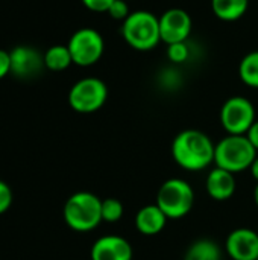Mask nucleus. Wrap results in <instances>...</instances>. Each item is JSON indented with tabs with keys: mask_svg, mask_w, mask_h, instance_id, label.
<instances>
[{
	"mask_svg": "<svg viewBox=\"0 0 258 260\" xmlns=\"http://www.w3.org/2000/svg\"><path fill=\"white\" fill-rule=\"evenodd\" d=\"M255 120V108L252 102L243 96L227 99L220 108V123L228 134L245 136Z\"/></svg>",
	"mask_w": 258,
	"mask_h": 260,
	"instance_id": "6e6552de",
	"label": "nucleus"
},
{
	"mask_svg": "<svg viewBox=\"0 0 258 260\" xmlns=\"http://www.w3.org/2000/svg\"><path fill=\"white\" fill-rule=\"evenodd\" d=\"M167 58L170 62L173 64H182L189 59L190 56V49L186 43H176V44H170L167 46Z\"/></svg>",
	"mask_w": 258,
	"mask_h": 260,
	"instance_id": "aec40b11",
	"label": "nucleus"
},
{
	"mask_svg": "<svg viewBox=\"0 0 258 260\" xmlns=\"http://www.w3.org/2000/svg\"><path fill=\"white\" fill-rule=\"evenodd\" d=\"M155 204L169 219H181L195 206V190L182 178H169L160 186Z\"/></svg>",
	"mask_w": 258,
	"mask_h": 260,
	"instance_id": "39448f33",
	"label": "nucleus"
},
{
	"mask_svg": "<svg viewBox=\"0 0 258 260\" xmlns=\"http://www.w3.org/2000/svg\"><path fill=\"white\" fill-rule=\"evenodd\" d=\"M249 172H251V177H252V178H254V180L258 183V155H257V158L254 160V163L251 165Z\"/></svg>",
	"mask_w": 258,
	"mask_h": 260,
	"instance_id": "a878e982",
	"label": "nucleus"
},
{
	"mask_svg": "<svg viewBox=\"0 0 258 260\" xmlns=\"http://www.w3.org/2000/svg\"><path fill=\"white\" fill-rule=\"evenodd\" d=\"M123 203L117 198H105L102 200V221L103 222H119L123 218Z\"/></svg>",
	"mask_w": 258,
	"mask_h": 260,
	"instance_id": "6ab92c4d",
	"label": "nucleus"
},
{
	"mask_svg": "<svg viewBox=\"0 0 258 260\" xmlns=\"http://www.w3.org/2000/svg\"><path fill=\"white\" fill-rule=\"evenodd\" d=\"M73 64L70 50L67 46L55 44L44 52V67L52 72H62Z\"/></svg>",
	"mask_w": 258,
	"mask_h": 260,
	"instance_id": "f3484780",
	"label": "nucleus"
},
{
	"mask_svg": "<svg viewBox=\"0 0 258 260\" xmlns=\"http://www.w3.org/2000/svg\"><path fill=\"white\" fill-rule=\"evenodd\" d=\"M122 37L135 50L148 52L155 49L161 41L160 17L146 9L131 12L122 23Z\"/></svg>",
	"mask_w": 258,
	"mask_h": 260,
	"instance_id": "7ed1b4c3",
	"label": "nucleus"
},
{
	"mask_svg": "<svg viewBox=\"0 0 258 260\" xmlns=\"http://www.w3.org/2000/svg\"><path fill=\"white\" fill-rule=\"evenodd\" d=\"M8 73H11V56L8 50L0 49V79Z\"/></svg>",
	"mask_w": 258,
	"mask_h": 260,
	"instance_id": "b1692460",
	"label": "nucleus"
},
{
	"mask_svg": "<svg viewBox=\"0 0 258 260\" xmlns=\"http://www.w3.org/2000/svg\"><path fill=\"white\" fill-rule=\"evenodd\" d=\"M254 203H255V206L258 207V183L257 186H255V189H254Z\"/></svg>",
	"mask_w": 258,
	"mask_h": 260,
	"instance_id": "bb28decb",
	"label": "nucleus"
},
{
	"mask_svg": "<svg viewBox=\"0 0 258 260\" xmlns=\"http://www.w3.org/2000/svg\"><path fill=\"white\" fill-rule=\"evenodd\" d=\"M108 14H109V17L114 18V20L125 21L131 12H129V6H128L126 0H114L113 5H111L109 9H108Z\"/></svg>",
	"mask_w": 258,
	"mask_h": 260,
	"instance_id": "412c9836",
	"label": "nucleus"
},
{
	"mask_svg": "<svg viewBox=\"0 0 258 260\" xmlns=\"http://www.w3.org/2000/svg\"><path fill=\"white\" fill-rule=\"evenodd\" d=\"M236 187H237V183H236L234 174L222 168L216 166L207 175L205 189L210 198H213L214 201H228L236 193Z\"/></svg>",
	"mask_w": 258,
	"mask_h": 260,
	"instance_id": "ddd939ff",
	"label": "nucleus"
},
{
	"mask_svg": "<svg viewBox=\"0 0 258 260\" xmlns=\"http://www.w3.org/2000/svg\"><path fill=\"white\" fill-rule=\"evenodd\" d=\"M91 260H132L131 244L119 235H105L94 241L90 251Z\"/></svg>",
	"mask_w": 258,
	"mask_h": 260,
	"instance_id": "f8f14e48",
	"label": "nucleus"
},
{
	"mask_svg": "<svg viewBox=\"0 0 258 260\" xmlns=\"http://www.w3.org/2000/svg\"><path fill=\"white\" fill-rule=\"evenodd\" d=\"M249 0H211V9L219 20L236 21L248 11Z\"/></svg>",
	"mask_w": 258,
	"mask_h": 260,
	"instance_id": "2eb2a0df",
	"label": "nucleus"
},
{
	"mask_svg": "<svg viewBox=\"0 0 258 260\" xmlns=\"http://www.w3.org/2000/svg\"><path fill=\"white\" fill-rule=\"evenodd\" d=\"M246 137L249 139V142L252 143V146L258 151V119L252 123V126L249 128V131L246 133Z\"/></svg>",
	"mask_w": 258,
	"mask_h": 260,
	"instance_id": "393cba45",
	"label": "nucleus"
},
{
	"mask_svg": "<svg viewBox=\"0 0 258 260\" xmlns=\"http://www.w3.org/2000/svg\"><path fill=\"white\" fill-rule=\"evenodd\" d=\"M225 251L233 260H257L258 232L246 227L233 230L227 236Z\"/></svg>",
	"mask_w": 258,
	"mask_h": 260,
	"instance_id": "9d476101",
	"label": "nucleus"
},
{
	"mask_svg": "<svg viewBox=\"0 0 258 260\" xmlns=\"http://www.w3.org/2000/svg\"><path fill=\"white\" fill-rule=\"evenodd\" d=\"M84 6L93 12H108L114 0H81Z\"/></svg>",
	"mask_w": 258,
	"mask_h": 260,
	"instance_id": "5701e85b",
	"label": "nucleus"
},
{
	"mask_svg": "<svg viewBox=\"0 0 258 260\" xmlns=\"http://www.w3.org/2000/svg\"><path fill=\"white\" fill-rule=\"evenodd\" d=\"M211 137L199 129H184L172 142V157L175 163L189 172H199L214 163Z\"/></svg>",
	"mask_w": 258,
	"mask_h": 260,
	"instance_id": "f257e3e1",
	"label": "nucleus"
},
{
	"mask_svg": "<svg viewBox=\"0 0 258 260\" xmlns=\"http://www.w3.org/2000/svg\"><path fill=\"white\" fill-rule=\"evenodd\" d=\"M184 260H222V248L213 239H198L186 251Z\"/></svg>",
	"mask_w": 258,
	"mask_h": 260,
	"instance_id": "dca6fc26",
	"label": "nucleus"
},
{
	"mask_svg": "<svg viewBox=\"0 0 258 260\" xmlns=\"http://www.w3.org/2000/svg\"><path fill=\"white\" fill-rule=\"evenodd\" d=\"M73 64L81 67H90L103 55L105 50V41L99 30L93 27H82L78 29L68 40L67 44Z\"/></svg>",
	"mask_w": 258,
	"mask_h": 260,
	"instance_id": "0eeeda50",
	"label": "nucleus"
},
{
	"mask_svg": "<svg viewBox=\"0 0 258 260\" xmlns=\"http://www.w3.org/2000/svg\"><path fill=\"white\" fill-rule=\"evenodd\" d=\"M169 218L157 204L141 207L135 215V229L143 236H155L161 233Z\"/></svg>",
	"mask_w": 258,
	"mask_h": 260,
	"instance_id": "4468645a",
	"label": "nucleus"
},
{
	"mask_svg": "<svg viewBox=\"0 0 258 260\" xmlns=\"http://www.w3.org/2000/svg\"><path fill=\"white\" fill-rule=\"evenodd\" d=\"M257 152L246 134H228L219 143H216L214 165L231 174H239L251 168V165L257 158Z\"/></svg>",
	"mask_w": 258,
	"mask_h": 260,
	"instance_id": "20e7f679",
	"label": "nucleus"
},
{
	"mask_svg": "<svg viewBox=\"0 0 258 260\" xmlns=\"http://www.w3.org/2000/svg\"><path fill=\"white\" fill-rule=\"evenodd\" d=\"M62 218L68 229L78 233L93 232L102 221V200L91 192H76L64 204Z\"/></svg>",
	"mask_w": 258,
	"mask_h": 260,
	"instance_id": "f03ea898",
	"label": "nucleus"
},
{
	"mask_svg": "<svg viewBox=\"0 0 258 260\" xmlns=\"http://www.w3.org/2000/svg\"><path fill=\"white\" fill-rule=\"evenodd\" d=\"M108 99L106 84L94 76L82 78L73 84L68 91V105L81 114L99 111Z\"/></svg>",
	"mask_w": 258,
	"mask_h": 260,
	"instance_id": "423d86ee",
	"label": "nucleus"
},
{
	"mask_svg": "<svg viewBox=\"0 0 258 260\" xmlns=\"http://www.w3.org/2000/svg\"><path fill=\"white\" fill-rule=\"evenodd\" d=\"M12 201H14V195L9 184L0 180V215H5L11 209Z\"/></svg>",
	"mask_w": 258,
	"mask_h": 260,
	"instance_id": "4be33fe9",
	"label": "nucleus"
},
{
	"mask_svg": "<svg viewBox=\"0 0 258 260\" xmlns=\"http://www.w3.org/2000/svg\"><path fill=\"white\" fill-rule=\"evenodd\" d=\"M239 76L242 82L251 88H258V50L246 53L239 64Z\"/></svg>",
	"mask_w": 258,
	"mask_h": 260,
	"instance_id": "a211bd4d",
	"label": "nucleus"
},
{
	"mask_svg": "<svg viewBox=\"0 0 258 260\" xmlns=\"http://www.w3.org/2000/svg\"><path fill=\"white\" fill-rule=\"evenodd\" d=\"M257 260H258V259H257Z\"/></svg>",
	"mask_w": 258,
	"mask_h": 260,
	"instance_id": "cd10ccee",
	"label": "nucleus"
},
{
	"mask_svg": "<svg viewBox=\"0 0 258 260\" xmlns=\"http://www.w3.org/2000/svg\"><path fill=\"white\" fill-rule=\"evenodd\" d=\"M193 21L190 14L182 8H170L160 17V35L161 41L167 46L176 43H186L192 34Z\"/></svg>",
	"mask_w": 258,
	"mask_h": 260,
	"instance_id": "1a4fd4ad",
	"label": "nucleus"
},
{
	"mask_svg": "<svg viewBox=\"0 0 258 260\" xmlns=\"http://www.w3.org/2000/svg\"><path fill=\"white\" fill-rule=\"evenodd\" d=\"M11 73L21 79L36 76L44 67V55L32 46H17L9 52Z\"/></svg>",
	"mask_w": 258,
	"mask_h": 260,
	"instance_id": "9b49d317",
	"label": "nucleus"
}]
</instances>
